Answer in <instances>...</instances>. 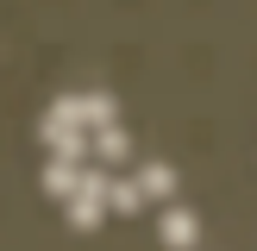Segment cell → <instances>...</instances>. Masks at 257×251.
Wrapping results in <instances>:
<instances>
[{
    "mask_svg": "<svg viewBox=\"0 0 257 251\" xmlns=\"http://www.w3.org/2000/svg\"><path fill=\"white\" fill-rule=\"evenodd\" d=\"M100 195H107V182L88 176V182L75 188V201H69V226H94V220H100Z\"/></svg>",
    "mask_w": 257,
    "mask_h": 251,
    "instance_id": "obj_1",
    "label": "cell"
},
{
    "mask_svg": "<svg viewBox=\"0 0 257 251\" xmlns=\"http://www.w3.org/2000/svg\"><path fill=\"white\" fill-rule=\"evenodd\" d=\"M163 245H176V251H188V245H195V213H182V207H170V213H163Z\"/></svg>",
    "mask_w": 257,
    "mask_h": 251,
    "instance_id": "obj_2",
    "label": "cell"
},
{
    "mask_svg": "<svg viewBox=\"0 0 257 251\" xmlns=\"http://www.w3.org/2000/svg\"><path fill=\"white\" fill-rule=\"evenodd\" d=\"M107 201H113L119 213H132V207H138V188H125V182H119V188H107Z\"/></svg>",
    "mask_w": 257,
    "mask_h": 251,
    "instance_id": "obj_3",
    "label": "cell"
},
{
    "mask_svg": "<svg viewBox=\"0 0 257 251\" xmlns=\"http://www.w3.org/2000/svg\"><path fill=\"white\" fill-rule=\"evenodd\" d=\"M100 157H125V138L119 132H100Z\"/></svg>",
    "mask_w": 257,
    "mask_h": 251,
    "instance_id": "obj_4",
    "label": "cell"
},
{
    "mask_svg": "<svg viewBox=\"0 0 257 251\" xmlns=\"http://www.w3.org/2000/svg\"><path fill=\"white\" fill-rule=\"evenodd\" d=\"M145 188L151 195H170V170H145Z\"/></svg>",
    "mask_w": 257,
    "mask_h": 251,
    "instance_id": "obj_5",
    "label": "cell"
}]
</instances>
